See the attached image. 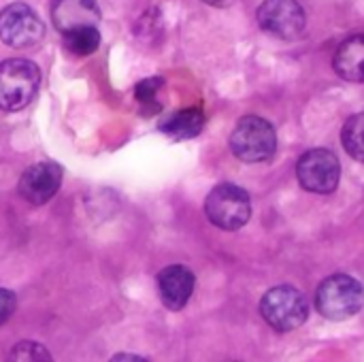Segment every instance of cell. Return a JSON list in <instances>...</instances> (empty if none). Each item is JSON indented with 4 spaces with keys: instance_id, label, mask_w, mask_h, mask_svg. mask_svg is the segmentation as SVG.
Returning <instances> with one entry per match:
<instances>
[{
    "instance_id": "52a82bcc",
    "label": "cell",
    "mask_w": 364,
    "mask_h": 362,
    "mask_svg": "<svg viewBox=\"0 0 364 362\" xmlns=\"http://www.w3.org/2000/svg\"><path fill=\"white\" fill-rule=\"evenodd\" d=\"M296 177L307 192L328 194L339 186L341 164L331 149H311L299 158Z\"/></svg>"
},
{
    "instance_id": "ba28073f",
    "label": "cell",
    "mask_w": 364,
    "mask_h": 362,
    "mask_svg": "<svg viewBox=\"0 0 364 362\" xmlns=\"http://www.w3.org/2000/svg\"><path fill=\"white\" fill-rule=\"evenodd\" d=\"M258 23L277 38L294 41L303 34L307 17L296 0H264L258 6Z\"/></svg>"
},
{
    "instance_id": "d6986e66",
    "label": "cell",
    "mask_w": 364,
    "mask_h": 362,
    "mask_svg": "<svg viewBox=\"0 0 364 362\" xmlns=\"http://www.w3.org/2000/svg\"><path fill=\"white\" fill-rule=\"evenodd\" d=\"M113 361H145V358H141V356H130V354H117V356H113Z\"/></svg>"
},
{
    "instance_id": "7c38bea8",
    "label": "cell",
    "mask_w": 364,
    "mask_h": 362,
    "mask_svg": "<svg viewBox=\"0 0 364 362\" xmlns=\"http://www.w3.org/2000/svg\"><path fill=\"white\" fill-rule=\"evenodd\" d=\"M333 66L341 79L364 83V34H354L339 45Z\"/></svg>"
},
{
    "instance_id": "9c48e42d",
    "label": "cell",
    "mask_w": 364,
    "mask_h": 362,
    "mask_svg": "<svg viewBox=\"0 0 364 362\" xmlns=\"http://www.w3.org/2000/svg\"><path fill=\"white\" fill-rule=\"evenodd\" d=\"M62 177H64V171L60 164L36 162L23 171L17 192L26 203L41 207L58 194V190L62 186Z\"/></svg>"
},
{
    "instance_id": "e0dca14e",
    "label": "cell",
    "mask_w": 364,
    "mask_h": 362,
    "mask_svg": "<svg viewBox=\"0 0 364 362\" xmlns=\"http://www.w3.org/2000/svg\"><path fill=\"white\" fill-rule=\"evenodd\" d=\"M11 361H51V356L47 354V350L38 344H30V341H23L19 346H15L11 350Z\"/></svg>"
},
{
    "instance_id": "2e32d148",
    "label": "cell",
    "mask_w": 364,
    "mask_h": 362,
    "mask_svg": "<svg viewBox=\"0 0 364 362\" xmlns=\"http://www.w3.org/2000/svg\"><path fill=\"white\" fill-rule=\"evenodd\" d=\"M164 85V79L162 77H147L143 81H139L134 85V98L136 102L141 105L143 113L145 115H151V113H160L162 105L158 100V94Z\"/></svg>"
},
{
    "instance_id": "5bb4252c",
    "label": "cell",
    "mask_w": 364,
    "mask_h": 362,
    "mask_svg": "<svg viewBox=\"0 0 364 362\" xmlns=\"http://www.w3.org/2000/svg\"><path fill=\"white\" fill-rule=\"evenodd\" d=\"M64 36V45L66 49L73 53V55H90L98 49L100 45V30L98 26H81V28H75Z\"/></svg>"
},
{
    "instance_id": "7a4b0ae2",
    "label": "cell",
    "mask_w": 364,
    "mask_h": 362,
    "mask_svg": "<svg viewBox=\"0 0 364 362\" xmlns=\"http://www.w3.org/2000/svg\"><path fill=\"white\" fill-rule=\"evenodd\" d=\"M364 305V288L356 277L333 275L324 280L316 292L318 312L333 322L348 320L356 316Z\"/></svg>"
},
{
    "instance_id": "ac0fdd59",
    "label": "cell",
    "mask_w": 364,
    "mask_h": 362,
    "mask_svg": "<svg viewBox=\"0 0 364 362\" xmlns=\"http://www.w3.org/2000/svg\"><path fill=\"white\" fill-rule=\"evenodd\" d=\"M15 307H17V299L11 290H4L0 288V326L9 322V318L15 314Z\"/></svg>"
},
{
    "instance_id": "277c9868",
    "label": "cell",
    "mask_w": 364,
    "mask_h": 362,
    "mask_svg": "<svg viewBox=\"0 0 364 362\" xmlns=\"http://www.w3.org/2000/svg\"><path fill=\"white\" fill-rule=\"evenodd\" d=\"M205 213L213 226L222 230H239L252 218L250 194L235 183H220L209 192Z\"/></svg>"
},
{
    "instance_id": "4fadbf2b",
    "label": "cell",
    "mask_w": 364,
    "mask_h": 362,
    "mask_svg": "<svg viewBox=\"0 0 364 362\" xmlns=\"http://www.w3.org/2000/svg\"><path fill=\"white\" fill-rule=\"evenodd\" d=\"M205 122H207V117H205L203 109L190 107V109H181V111H175L173 115H168L160 124V130L171 139L183 141V139L198 137L205 128Z\"/></svg>"
},
{
    "instance_id": "8fae6325",
    "label": "cell",
    "mask_w": 364,
    "mask_h": 362,
    "mask_svg": "<svg viewBox=\"0 0 364 362\" xmlns=\"http://www.w3.org/2000/svg\"><path fill=\"white\" fill-rule=\"evenodd\" d=\"M51 21L62 34L81 26H98L100 6L96 0H53Z\"/></svg>"
},
{
    "instance_id": "9a60e30c",
    "label": "cell",
    "mask_w": 364,
    "mask_h": 362,
    "mask_svg": "<svg viewBox=\"0 0 364 362\" xmlns=\"http://www.w3.org/2000/svg\"><path fill=\"white\" fill-rule=\"evenodd\" d=\"M341 141L346 151L364 164V113L352 115L341 130Z\"/></svg>"
},
{
    "instance_id": "30bf717a",
    "label": "cell",
    "mask_w": 364,
    "mask_h": 362,
    "mask_svg": "<svg viewBox=\"0 0 364 362\" xmlns=\"http://www.w3.org/2000/svg\"><path fill=\"white\" fill-rule=\"evenodd\" d=\"M194 273L183 265H171L158 273V292L166 309L179 312L188 305L194 292Z\"/></svg>"
},
{
    "instance_id": "ffe728a7",
    "label": "cell",
    "mask_w": 364,
    "mask_h": 362,
    "mask_svg": "<svg viewBox=\"0 0 364 362\" xmlns=\"http://www.w3.org/2000/svg\"><path fill=\"white\" fill-rule=\"evenodd\" d=\"M203 2H207V4H211V6H228V4H232L235 0H203Z\"/></svg>"
},
{
    "instance_id": "5b68a950",
    "label": "cell",
    "mask_w": 364,
    "mask_h": 362,
    "mask_svg": "<svg viewBox=\"0 0 364 362\" xmlns=\"http://www.w3.org/2000/svg\"><path fill=\"white\" fill-rule=\"evenodd\" d=\"M260 314L267 324L279 333L296 331L309 316V303L305 294L292 286L271 288L260 301Z\"/></svg>"
},
{
    "instance_id": "6da1fadb",
    "label": "cell",
    "mask_w": 364,
    "mask_h": 362,
    "mask_svg": "<svg viewBox=\"0 0 364 362\" xmlns=\"http://www.w3.org/2000/svg\"><path fill=\"white\" fill-rule=\"evenodd\" d=\"M41 83V70L34 62L11 58L0 62V109L19 111L28 107Z\"/></svg>"
},
{
    "instance_id": "8992f818",
    "label": "cell",
    "mask_w": 364,
    "mask_h": 362,
    "mask_svg": "<svg viewBox=\"0 0 364 362\" xmlns=\"http://www.w3.org/2000/svg\"><path fill=\"white\" fill-rule=\"evenodd\" d=\"M45 34L41 17L23 2H13L0 11V41L13 49H28Z\"/></svg>"
},
{
    "instance_id": "3957f363",
    "label": "cell",
    "mask_w": 364,
    "mask_h": 362,
    "mask_svg": "<svg viewBox=\"0 0 364 362\" xmlns=\"http://www.w3.org/2000/svg\"><path fill=\"white\" fill-rule=\"evenodd\" d=\"M230 149L243 162H267L275 156L277 134L269 119L245 115L230 134Z\"/></svg>"
}]
</instances>
